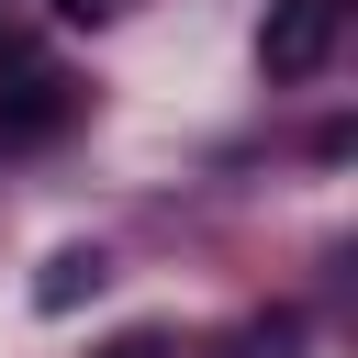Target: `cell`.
Returning <instances> with one entry per match:
<instances>
[{
	"label": "cell",
	"instance_id": "6da1fadb",
	"mask_svg": "<svg viewBox=\"0 0 358 358\" xmlns=\"http://www.w3.org/2000/svg\"><path fill=\"white\" fill-rule=\"evenodd\" d=\"M347 22H358V0H268L257 67H268V78H324L336 45H347Z\"/></svg>",
	"mask_w": 358,
	"mask_h": 358
},
{
	"label": "cell",
	"instance_id": "7a4b0ae2",
	"mask_svg": "<svg viewBox=\"0 0 358 358\" xmlns=\"http://www.w3.org/2000/svg\"><path fill=\"white\" fill-rule=\"evenodd\" d=\"M67 112H78V78H67V67H45V56H11V78H0V157H11V145L67 134Z\"/></svg>",
	"mask_w": 358,
	"mask_h": 358
},
{
	"label": "cell",
	"instance_id": "3957f363",
	"mask_svg": "<svg viewBox=\"0 0 358 358\" xmlns=\"http://www.w3.org/2000/svg\"><path fill=\"white\" fill-rule=\"evenodd\" d=\"M101 280H112L101 246H56V257L34 268V313H78V302H101Z\"/></svg>",
	"mask_w": 358,
	"mask_h": 358
},
{
	"label": "cell",
	"instance_id": "277c9868",
	"mask_svg": "<svg viewBox=\"0 0 358 358\" xmlns=\"http://www.w3.org/2000/svg\"><path fill=\"white\" fill-rule=\"evenodd\" d=\"M56 11H67V22H101V11H112V0H56Z\"/></svg>",
	"mask_w": 358,
	"mask_h": 358
},
{
	"label": "cell",
	"instance_id": "5b68a950",
	"mask_svg": "<svg viewBox=\"0 0 358 358\" xmlns=\"http://www.w3.org/2000/svg\"><path fill=\"white\" fill-rule=\"evenodd\" d=\"M112 358H168V347H157V336H123V347H112Z\"/></svg>",
	"mask_w": 358,
	"mask_h": 358
}]
</instances>
